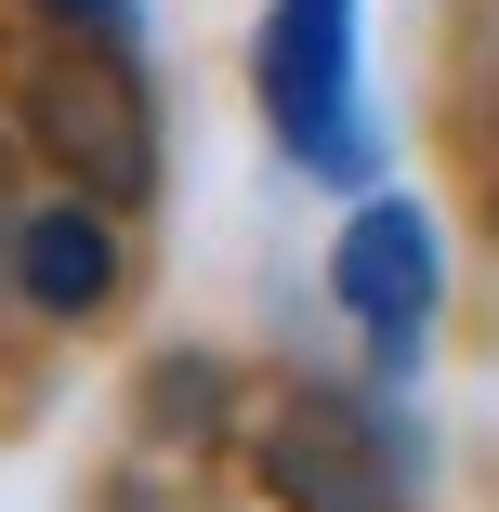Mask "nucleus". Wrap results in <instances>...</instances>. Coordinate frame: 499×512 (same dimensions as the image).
Masks as SVG:
<instances>
[{
  "label": "nucleus",
  "instance_id": "nucleus-1",
  "mask_svg": "<svg viewBox=\"0 0 499 512\" xmlns=\"http://www.w3.org/2000/svg\"><path fill=\"white\" fill-rule=\"evenodd\" d=\"M14 132H27L53 171H79V197H106V211H132V197L158 184V106H145L132 40L53 27V53H40L27 92H14Z\"/></svg>",
  "mask_w": 499,
  "mask_h": 512
},
{
  "label": "nucleus",
  "instance_id": "nucleus-2",
  "mask_svg": "<svg viewBox=\"0 0 499 512\" xmlns=\"http://www.w3.org/2000/svg\"><path fill=\"white\" fill-rule=\"evenodd\" d=\"M263 119L289 145V171L316 184H368L381 132H368V92H355V0H263Z\"/></svg>",
  "mask_w": 499,
  "mask_h": 512
},
{
  "label": "nucleus",
  "instance_id": "nucleus-3",
  "mask_svg": "<svg viewBox=\"0 0 499 512\" xmlns=\"http://www.w3.org/2000/svg\"><path fill=\"white\" fill-rule=\"evenodd\" d=\"M329 289H342V316H355L368 368L408 381L421 342H434V302H447L434 211H421V197H355V224H342V250H329Z\"/></svg>",
  "mask_w": 499,
  "mask_h": 512
},
{
  "label": "nucleus",
  "instance_id": "nucleus-4",
  "mask_svg": "<svg viewBox=\"0 0 499 512\" xmlns=\"http://www.w3.org/2000/svg\"><path fill=\"white\" fill-rule=\"evenodd\" d=\"M263 473H276L289 512H408V486H421L408 434H394L368 394H289Z\"/></svg>",
  "mask_w": 499,
  "mask_h": 512
},
{
  "label": "nucleus",
  "instance_id": "nucleus-5",
  "mask_svg": "<svg viewBox=\"0 0 499 512\" xmlns=\"http://www.w3.org/2000/svg\"><path fill=\"white\" fill-rule=\"evenodd\" d=\"M14 289L40 302V316H106V302H119V211H106V197H53V211H27Z\"/></svg>",
  "mask_w": 499,
  "mask_h": 512
},
{
  "label": "nucleus",
  "instance_id": "nucleus-6",
  "mask_svg": "<svg viewBox=\"0 0 499 512\" xmlns=\"http://www.w3.org/2000/svg\"><path fill=\"white\" fill-rule=\"evenodd\" d=\"M53 27H92V40H145V0H40Z\"/></svg>",
  "mask_w": 499,
  "mask_h": 512
},
{
  "label": "nucleus",
  "instance_id": "nucleus-7",
  "mask_svg": "<svg viewBox=\"0 0 499 512\" xmlns=\"http://www.w3.org/2000/svg\"><path fill=\"white\" fill-rule=\"evenodd\" d=\"M14 237L27 224H14V145H0V276H14Z\"/></svg>",
  "mask_w": 499,
  "mask_h": 512
}]
</instances>
